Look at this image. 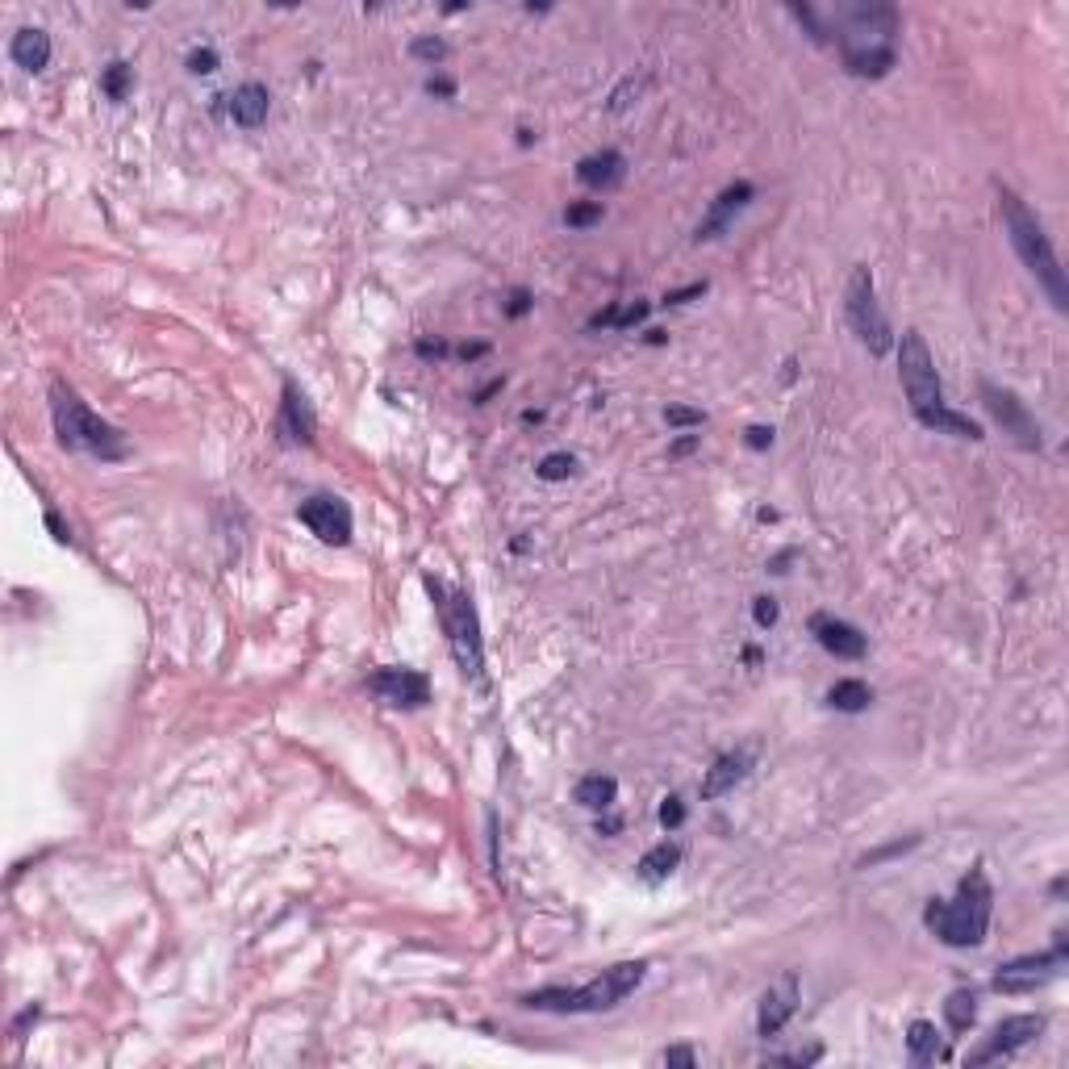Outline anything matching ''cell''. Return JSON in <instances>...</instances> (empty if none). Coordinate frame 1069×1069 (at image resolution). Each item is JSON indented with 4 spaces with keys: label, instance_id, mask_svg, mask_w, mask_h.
<instances>
[{
    "label": "cell",
    "instance_id": "cell-1",
    "mask_svg": "<svg viewBox=\"0 0 1069 1069\" xmlns=\"http://www.w3.org/2000/svg\"><path fill=\"white\" fill-rule=\"evenodd\" d=\"M898 376H902V389H907V401L915 418L928 426V431H940V435H953V439H969V443H982V426L973 422L969 414H957L944 406V393H940V376H936V360L928 343H923L919 330H907L898 343Z\"/></svg>",
    "mask_w": 1069,
    "mask_h": 1069
},
{
    "label": "cell",
    "instance_id": "cell-2",
    "mask_svg": "<svg viewBox=\"0 0 1069 1069\" xmlns=\"http://www.w3.org/2000/svg\"><path fill=\"white\" fill-rule=\"evenodd\" d=\"M999 209H1003V226H1007V239L1015 247V255L1024 259V268L1040 280V289L1049 293L1053 310H1069V284H1065V272H1061V259L1049 243V234L1036 222V213L1024 205V197L1011 193V188L999 184Z\"/></svg>",
    "mask_w": 1069,
    "mask_h": 1069
},
{
    "label": "cell",
    "instance_id": "cell-3",
    "mask_svg": "<svg viewBox=\"0 0 1069 1069\" xmlns=\"http://www.w3.org/2000/svg\"><path fill=\"white\" fill-rule=\"evenodd\" d=\"M990 915H994V890H990V877L982 865H973L961 877L953 902L932 898L928 907H923L928 932H936L948 948H978L990 932Z\"/></svg>",
    "mask_w": 1069,
    "mask_h": 1069
},
{
    "label": "cell",
    "instance_id": "cell-4",
    "mask_svg": "<svg viewBox=\"0 0 1069 1069\" xmlns=\"http://www.w3.org/2000/svg\"><path fill=\"white\" fill-rule=\"evenodd\" d=\"M648 978V961H619L602 969L593 982L577 986V990H560V986H548V990H531L522 994V1007L527 1011H552V1015H593V1011H610L619 1007L627 994H635Z\"/></svg>",
    "mask_w": 1069,
    "mask_h": 1069
},
{
    "label": "cell",
    "instance_id": "cell-5",
    "mask_svg": "<svg viewBox=\"0 0 1069 1069\" xmlns=\"http://www.w3.org/2000/svg\"><path fill=\"white\" fill-rule=\"evenodd\" d=\"M51 418H55V435L67 451H88V456L97 460H122L126 456V443H122V431L109 426L101 414H92L88 401L55 380L51 385Z\"/></svg>",
    "mask_w": 1069,
    "mask_h": 1069
},
{
    "label": "cell",
    "instance_id": "cell-6",
    "mask_svg": "<svg viewBox=\"0 0 1069 1069\" xmlns=\"http://www.w3.org/2000/svg\"><path fill=\"white\" fill-rule=\"evenodd\" d=\"M426 589H431L435 598V610H439V623H443V635H447V648L456 656L460 673L481 681L485 677V644H481V619H477V606L464 589H451L435 577H426Z\"/></svg>",
    "mask_w": 1069,
    "mask_h": 1069
},
{
    "label": "cell",
    "instance_id": "cell-7",
    "mask_svg": "<svg viewBox=\"0 0 1069 1069\" xmlns=\"http://www.w3.org/2000/svg\"><path fill=\"white\" fill-rule=\"evenodd\" d=\"M844 314H848V326L857 330V339L869 347V355H886V351L894 347L890 322H886V314H882V305H877L869 268H852L848 293H844Z\"/></svg>",
    "mask_w": 1069,
    "mask_h": 1069
},
{
    "label": "cell",
    "instance_id": "cell-8",
    "mask_svg": "<svg viewBox=\"0 0 1069 1069\" xmlns=\"http://www.w3.org/2000/svg\"><path fill=\"white\" fill-rule=\"evenodd\" d=\"M1061 965H1065V932L1057 936V944L1049 948V953L1007 961L999 973H994V990L999 994H1028V990H1036L1044 982H1053L1061 973Z\"/></svg>",
    "mask_w": 1069,
    "mask_h": 1069
},
{
    "label": "cell",
    "instance_id": "cell-9",
    "mask_svg": "<svg viewBox=\"0 0 1069 1069\" xmlns=\"http://www.w3.org/2000/svg\"><path fill=\"white\" fill-rule=\"evenodd\" d=\"M982 397H986V410L994 414V422L1003 426V435H1011L1024 451H1040V426L1028 414L1024 401H1019L1011 389H999L994 380H982Z\"/></svg>",
    "mask_w": 1069,
    "mask_h": 1069
},
{
    "label": "cell",
    "instance_id": "cell-10",
    "mask_svg": "<svg viewBox=\"0 0 1069 1069\" xmlns=\"http://www.w3.org/2000/svg\"><path fill=\"white\" fill-rule=\"evenodd\" d=\"M297 518L310 527L322 543H330V548H343V543H351V506L343 502V497H330V493H318V497H305Z\"/></svg>",
    "mask_w": 1069,
    "mask_h": 1069
},
{
    "label": "cell",
    "instance_id": "cell-11",
    "mask_svg": "<svg viewBox=\"0 0 1069 1069\" xmlns=\"http://www.w3.org/2000/svg\"><path fill=\"white\" fill-rule=\"evenodd\" d=\"M1040 1032H1044V1019L1040 1015H1011V1019H1003V1024L986 1036L982 1049H973L965 1057V1065H986V1061L1011 1057V1053L1024 1049V1044H1032Z\"/></svg>",
    "mask_w": 1069,
    "mask_h": 1069
},
{
    "label": "cell",
    "instance_id": "cell-12",
    "mask_svg": "<svg viewBox=\"0 0 1069 1069\" xmlns=\"http://www.w3.org/2000/svg\"><path fill=\"white\" fill-rule=\"evenodd\" d=\"M368 690L376 698H385L389 706H426V698H431V681H426L418 669H380L368 677Z\"/></svg>",
    "mask_w": 1069,
    "mask_h": 1069
},
{
    "label": "cell",
    "instance_id": "cell-13",
    "mask_svg": "<svg viewBox=\"0 0 1069 1069\" xmlns=\"http://www.w3.org/2000/svg\"><path fill=\"white\" fill-rule=\"evenodd\" d=\"M798 1011V973H781V978L760 994V1015H756V1032L760 1036H777L790 1024V1015Z\"/></svg>",
    "mask_w": 1069,
    "mask_h": 1069
},
{
    "label": "cell",
    "instance_id": "cell-14",
    "mask_svg": "<svg viewBox=\"0 0 1069 1069\" xmlns=\"http://www.w3.org/2000/svg\"><path fill=\"white\" fill-rule=\"evenodd\" d=\"M752 197H756V188H752L748 180H735V184H727L723 193L715 197V205H710V213H706V218L698 222L694 239H698V243L719 239V234L731 226V218H735V213H744V209L752 205Z\"/></svg>",
    "mask_w": 1069,
    "mask_h": 1069
},
{
    "label": "cell",
    "instance_id": "cell-15",
    "mask_svg": "<svg viewBox=\"0 0 1069 1069\" xmlns=\"http://www.w3.org/2000/svg\"><path fill=\"white\" fill-rule=\"evenodd\" d=\"M811 635L819 639V648L823 652H831L836 660H861L865 656V635L852 627V623H844V619H831V614H815L811 619Z\"/></svg>",
    "mask_w": 1069,
    "mask_h": 1069
},
{
    "label": "cell",
    "instance_id": "cell-16",
    "mask_svg": "<svg viewBox=\"0 0 1069 1069\" xmlns=\"http://www.w3.org/2000/svg\"><path fill=\"white\" fill-rule=\"evenodd\" d=\"M280 431L289 435L293 443H314L318 439V418L314 406L293 380H284V401H280Z\"/></svg>",
    "mask_w": 1069,
    "mask_h": 1069
},
{
    "label": "cell",
    "instance_id": "cell-17",
    "mask_svg": "<svg viewBox=\"0 0 1069 1069\" xmlns=\"http://www.w3.org/2000/svg\"><path fill=\"white\" fill-rule=\"evenodd\" d=\"M748 769H752V752H748V748H740V752H723V756L715 760V765L706 769V777H702V798H706V802H715V798L731 794V790L748 777Z\"/></svg>",
    "mask_w": 1069,
    "mask_h": 1069
},
{
    "label": "cell",
    "instance_id": "cell-18",
    "mask_svg": "<svg viewBox=\"0 0 1069 1069\" xmlns=\"http://www.w3.org/2000/svg\"><path fill=\"white\" fill-rule=\"evenodd\" d=\"M268 105H272L268 88H264V84H255V80H247V84H239V88L230 92V122H234V126H243V130H255V126L268 117Z\"/></svg>",
    "mask_w": 1069,
    "mask_h": 1069
},
{
    "label": "cell",
    "instance_id": "cell-19",
    "mask_svg": "<svg viewBox=\"0 0 1069 1069\" xmlns=\"http://www.w3.org/2000/svg\"><path fill=\"white\" fill-rule=\"evenodd\" d=\"M9 55L21 71H42L46 63H51V34L38 30V26H26V30H17L13 42H9Z\"/></svg>",
    "mask_w": 1069,
    "mask_h": 1069
},
{
    "label": "cell",
    "instance_id": "cell-20",
    "mask_svg": "<svg viewBox=\"0 0 1069 1069\" xmlns=\"http://www.w3.org/2000/svg\"><path fill=\"white\" fill-rule=\"evenodd\" d=\"M623 172H627V159L619 151H598L577 163V180L589 188H614L623 180Z\"/></svg>",
    "mask_w": 1069,
    "mask_h": 1069
},
{
    "label": "cell",
    "instance_id": "cell-21",
    "mask_svg": "<svg viewBox=\"0 0 1069 1069\" xmlns=\"http://www.w3.org/2000/svg\"><path fill=\"white\" fill-rule=\"evenodd\" d=\"M573 798L585 806V811H606V806H614V798H619V781L606 777V773L581 777V781H577V790H573Z\"/></svg>",
    "mask_w": 1069,
    "mask_h": 1069
},
{
    "label": "cell",
    "instance_id": "cell-22",
    "mask_svg": "<svg viewBox=\"0 0 1069 1069\" xmlns=\"http://www.w3.org/2000/svg\"><path fill=\"white\" fill-rule=\"evenodd\" d=\"M907 1049H911V1061H915V1065H932V1061H940L944 1049H940V1032H936V1024H928V1019H915V1024L907 1028Z\"/></svg>",
    "mask_w": 1069,
    "mask_h": 1069
},
{
    "label": "cell",
    "instance_id": "cell-23",
    "mask_svg": "<svg viewBox=\"0 0 1069 1069\" xmlns=\"http://www.w3.org/2000/svg\"><path fill=\"white\" fill-rule=\"evenodd\" d=\"M677 865H681V848L664 840V844L648 848L644 857H639V865H635V869H639V877H644V882H664V877H669Z\"/></svg>",
    "mask_w": 1069,
    "mask_h": 1069
},
{
    "label": "cell",
    "instance_id": "cell-24",
    "mask_svg": "<svg viewBox=\"0 0 1069 1069\" xmlns=\"http://www.w3.org/2000/svg\"><path fill=\"white\" fill-rule=\"evenodd\" d=\"M873 702V690L865 681H857V677H844V681H836L827 690V706H836V710H844V715H857V710H865Z\"/></svg>",
    "mask_w": 1069,
    "mask_h": 1069
},
{
    "label": "cell",
    "instance_id": "cell-25",
    "mask_svg": "<svg viewBox=\"0 0 1069 1069\" xmlns=\"http://www.w3.org/2000/svg\"><path fill=\"white\" fill-rule=\"evenodd\" d=\"M944 1019L953 1032H969L973 1019H978V999H973V990H953L944 1003Z\"/></svg>",
    "mask_w": 1069,
    "mask_h": 1069
},
{
    "label": "cell",
    "instance_id": "cell-26",
    "mask_svg": "<svg viewBox=\"0 0 1069 1069\" xmlns=\"http://www.w3.org/2000/svg\"><path fill=\"white\" fill-rule=\"evenodd\" d=\"M130 84H134V67H130V63H122V59H117V63H109V67H105V76H101V92H105L109 101H126V97H130Z\"/></svg>",
    "mask_w": 1069,
    "mask_h": 1069
},
{
    "label": "cell",
    "instance_id": "cell-27",
    "mask_svg": "<svg viewBox=\"0 0 1069 1069\" xmlns=\"http://www.w3.org/2000/svg\"><path fill=\"white\" fill-rule=\"evenodd\" d=\"M539 477L543 481H568L577 472V456H568V451H552V456H543L539 460Z\"/></svg>",
    "mask_w": 1069,
    "mask_h": 1069
},
{
    "label": "cell",
    "instance_id": "cell-28",
    "mask_svg": "<svg viewBox=\"0 0 1069 1069\" xmlns=\"http://www.w3.org/2000/svg\"><path fill=\"white\" fill-rule=\"evenodd\" d=\"M593 222H602V201H581V205H568L564 209V226L573 230H585Z\"/></svg>",
    "mask_w": 1069,
    "mask_h": 1069
},
{
    "label": "cell",
    "instance_id": "cell-29",
    "mask_svg": "<svg viewBox=\"0 0 1069 1069\" xmlns=\"http://www.w3.org/2000/svg\"><path fill=\"white\" fill-rule=\"evenodd\" d=\"M410 55L422 59V63H439V59H447V42L443 38H414Z\"/></svg>",
    "mask_w": 1069,
    "mask_h": 1069
},
{
    "label": "cell",
    "instance_id": "cell-30",
    "mask_svg": "<svg viewBox=\"0 0 1069 1069\" xmlns=\"http://www.w3.org/2000/svg\"><path fill=\"white\" fill-rule=\"evenodd\" d=\"M915 844H919V836H911V840H898V844H886V848H877V852H869V857H861V869L882 865V861L898 857V852H907V848H915Z\"/></svg>",
    "mask_w": 1069,
    "mask_h": 1069
},
{
    "label": "cell",
    "instance_id": "cell-31",
    "mask_svg": "<svg viewBox=\"0 0 1069 1069\" xmlns=\"http://www.w3.org/2000/svg\"><path fill=\"white\" fill-rule=\"evenodd\" d=\"M188 71L193 76H209V71H218V55L209 46H197V51H188Z\"/></svg>",
    "mask_w": 1069,
    "mask_h": 1069
},
{
    "label": "cell",
    "instance_id": "cell-32",
    "mask_svg": "<svg viewBox=\"0 0 1069 1069\" xmlns=\"http://www.w3.org/2000/svg\"><path fill=\"white\" fill-rule=\"evenodd\" d=\"M664 422H669V426H702L706 414L702 410H690V406H669V410H664Z\"/></svg>",
    "mask_w": 1069,
    "mask_h": 1069
},
{
    "label": "cell",
    "instance_id": "cell-33",
    "mask_svg": "<svg viewBox=\"0 0 1069 1069\" xmlns=\"http://www.w3.org/2000/svg\"><path fill=\"white\" fill-rule=\"evenodd\" d=\"M752 619H756V627H773L781 619V606L773 598H756L752 602Z\"/></svg>",
    "mask_w": 1069,
    "mask_h": 1069
},
{
    "label": "cell",
    "instance_id": "cell-34",
    "mask_svg": "<svg viewBox=\"0 0 1069 1069\" xmlns=\"http://www.w3.org/2000/svg\"><path fill=\"white\" fill-rule=\"evenodd\" d=\"M660 1061H664V1065H681V1069H694V1065H698V1057H694L690 1044H673V1049H664Z\"/></svg>",
    "mask_w": 1069,
    "mask_h": 1069
},
{
    "label": "cell",
    "instance_id": "cell-35",
    "mask_svg": "<svg viewBox=\"0 0 1069 1069\" xmlns=\"http://www.w3.org/2000/svg\"><path fill=\"white\" fill-rule=\"evenodd\" d=\"M660 823H664V827H681V823H685V806H681V798H664V806H660Z\"/></svg>",
    "mask_w": 1069,
    "mask_h": 1069
},
{
    "label": "cell",
    "instance_id": "cell-36",
    "mask_svg": "<svg viewBox=\"0 0 1069 1069\" xmlns=\"http://www.w3.org/2000/svg\"><path fill=\"white\" fill-rule=\"evenodd\" d=\"M702 293H706V280H698V284H685V289L664 293V305H685V301H694V297H702Z\"/></svg>",
    "mask_w": 1069,
    "mask_h": 1069
},
{
    "label": "cell",
    "instance_id": "cell-37",
    "mask_svg": "<svg viewBox=\"0 0 1069 1069\" xmlns=\"http://www.w3.org/2000/svg\"><path fill=\"white\" fill-rule=\"evenodd\" d=\"M631 92H635V97H639V80H635V76H631V80H623V88H619V92H614V97H610V109H614V113H623V109L631 105V101H627Z\"/></svg>",
    "mask_w": 1069,
    "mask_h": 1069
},
{
    "label": "cell",
    "instance_id": "cell-38",
    "mask_svg": "<svg viewBox=\"0 0 1069 1069\" xmlns=\"http://www.w3.org/2000/svg\"><path fill=\"white\" fill-rule=\"evenodd\" d=\"M748 447H756V451L773 447V426H748Z\"/></svg>",
    "mask_w": 1069,
    "mask_h": 1069
},
{
    "label": "cell",
    "instance_id": "cell-39",
    "mask_svg": "<svg viewBox=\"0 0 1069 1069\" xmlns=\"http://www.w3.org/2000/svg\"><path fill=\"white\" fill-rule=\"evenodd\" d=\"M531 310V293L527 289H514V297H510V318H522Z\"/></svg>",
    "mask_w": 1069,
    "mask_h": 1069
},
{
    "label": "cell",
    "instance_id": "cell-40",
    "mask_svg": "<svg viewBox=\"0 0 1069 1069\" xmlns=\"http://www.w3.org/2000/svg\"><path fill=\"white\" fill-rule=\"evenodd\" d=\"M648 318V305H631V310H623L619 318H614V326H635V322H644Z\"/></svg>",
    "mask_w": 1069,
    "mask_h": 1069
},
{
    "label": "cell",
    "instance_id": "cell-41",
    "mask_svg": "<svg viewBox=\"0 0 1069 1069\" xmlns=\"http://www.w3.org/2000/svg\"><path fill=\"white\" fill-rule=\"evenodd\" d=\"M38 1015H42V1007H38V1003H34V1007H26V1011H21V1015H17V1024H13V1036L21 1040V1032H26V1028L34 1024V1019H38Z\"/></svg>",
    "mask_w": 1069,
    "mask_h": 1069
},
{
    "label": "cell",
    "instance_id": "cell-42",
    "mask_svg": "<svg viewBox=\"0 0 1069 1069\" xmlns=\"http://www.w3.org/2000/svg\"><path fill=\"white\" fill-rule=\"evenodd\" d=\"M694 447H698V435H685V439H677V443L669 447V456H673V460H677V456H690Z\"/></svg>",
    "mask_w": 1069,
    "mask_h": 1069
},
{
    "label": "cell",
    "instance_id": "cell-43",
    "mask_svg": "<svg viewBox=\"0 0 1069 1069\" xmlns=\"http://www.w3.org/2000/svg\"><path fill=\"white\" fill-rule=\"evenodd\" d=\"M426 92H431V97H451V92H456V84H451V80H426Z\"/></svg>",
    "mask_w": 1069,
    "mask_h": 1069
},
{
    "label": "cell",
    "instance_id": "cell-44",
    "mask_svg": "<svg viewBox=\"0 0 1069 1069\" xmlns=\"http://www.w3.org/2000/svg\"><path fill=\"white\" fill-rule=\"evenodd\" d=\"M46 527L55 531V539H59V543H71V531H67L63 522H59V514H46Z\"/></svg>",
    "mask_w": 1069,
    "mask_h": 1069
},
{
    "label": "cell",
    "instance_id": "cell-45",
    "mask_svg": "<svg viewBox=\"0 0 1069 1069\" xmlns=\"http://www.w3.org/2000/svg\"><path fill=\"white\" fill-rule=\"evenodd\" d=\"M790 560H794V552H781V556L769 564V573H786V564H790Z\"/></svg>",
    "mask_w": 1069,
    "mask_h": 1069
},
{
    "label": "cell",
    "instance_id": "cell-46",
    "mask_svg": "<svg viewBox=\"0 0 1069 1069\" xmlns=\"http://www.w3.org/2000/svg\"><path fill=\"white\" fill-rule=\"evenodd\" d=\"M464 360H477V355H485V343H472V347H460Z\"/></svg>",
    "mask_w": 1069,
    "mask_h": 1069
},
{
    "label": "cell",
    "instance_id": "cell-47",
    "mask_svg": "<svg viewBox=\"0 0 1069 1069\" xmlns=\"http://www.w3.org/2000/svg\"><path fill=\"white\" fill-rule=\"evenodd\" d=\"M447 347L443 343H418V355H443Z\"/></svg>",
    "mask_w": 1069,
    "mask_h": 1069
}]
</instances>
